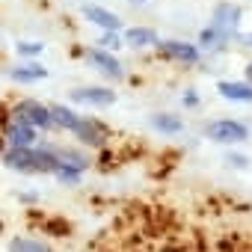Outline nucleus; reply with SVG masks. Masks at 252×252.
Instances as JSON below:
<instances>
[{
    "label": "nucleus",
    "instance_id": "nucleus-26",
    "mask_svg": "<svg viewBox=\"0 0 252 252\" xmlns=\"http://www.w3.org/2000/svg\"><path fill=\"white\" fill-rule=\"evenodd\" d=\"M128 3H134V6H146L149 0H128Z\"/></svg>",
    "mask_w": 252,
    "mask_h": 252
},
{
    "label": "nucleus",
    "instance_id": "nucleus-23",
    "mask_svg": "<svg viewBox=\"0 0 252 252\" xmlns=\"http://www.w3.org/2000/svg\"><path fill=\"white\" fill-rule=\"evenodd\" d=\"M181 101H184V107H196V104H199V95H196V89H187V92L181 95Z\"/></svg>",
    "mask_w": 252,
    "mask_h": 252
},
{
    "label": "nucleus",
    "instance_id": "nucleus-1",
    "mask_svg": "<svg viewBox=\"0 0 252 252\" xmlns=\"http://www.w3.org/2000/svg\"><path fill=\"white\" fill-rule=\"evenodd\" d=\"M3 163L9 169H18V172H30V175H54V169L60 166L54 149H6L3 155Z\"/></svg>",
    "mask_w": 252,
    "mask_h": 252
},
{
    "label": "nucleus",
    "instance_id": "nucleus-24",
    "mask_svg": "<svg viewBox=\"0 0 252 252\" xmlns=\"http://www.w3.org/2000/svg\"><path fill=\"white\" fill-rule=\"evenodd\" d=\"M18 199H21V202H36V193H21Z\"/></svg>",
    "mask_w": 252,
    "mask_h": 252
},
{
    "label": "nucleus",
    "instance_id": "nucleus-19",
    "mask_svg": "<svg viewBox=\"0 0 252 252\" xmlns=\"http://www.w3.org/2000/svg\"><path fill=\"white\" fill-rule=\"evenodd\" d=\"M54 178H57L60 184H65V187H77V184H80V178H83V172H80V169H74V166L60 163V166L54 169Z\"/></svg>",
    "mask_w": 252,
    "mask_h": 252
},
{
    "label": "nucleus",
    "instance_id": "nucleus-22",
    "mask_svg": "<svg viewBox=\"0 0 252 252\" xmlns=\"http://www.w3.org/2000/svg\"><path fill=\"white\" fill-rule=\"evenodd\" d=\"M225 163L234 166V169H246V166H249V158H246V155H237V152H228V155H225Z\"/></svg>",
    "mask_w": 252,
    "mask_h": 252
},
{
    "label": "nucleus",
    "instance_id": "nucleus-16",
    "mask_svg": "<svg viewBox=\"0 0 252 252\" xmlns=\"http://www.w3.org/2000/svg\"><path fill=\"white\" fill-rule=\"evenodd\" d=\"M51 116H54V128H63V131H74V125L80 122V116L65 104H51Z\"/></svg>",
    "mask_w": 252,
    "mask_h": 252
},
{
    "label": "nucleus",
    "instance_id": "nucleus-27",
    "mask_svg": "<svg viewBox=\"0 0 252 252\" xmlns=\"http://www.w3.org/2000/svg\"><path fill=\"white\" fill-rule=\"evenodd\" d=\"M6 152V140H3V134H0V155Z\"/></svg>",
    "mask_w": 252,
    "mask_h": 252
},
{
    "label": "nucleus",
    "instance_id": "nucleus-13",
    "mask_svg": "<svg viewBox=\"0 0 252 252\" xmlns=\"http://www.w3.org/2000/svg\"><path fill=\"white\" fill-rule=\"evenodd\" d=\"M149 122H152V128H155L158 134H169V137H175V134L184 131V122H181V116H175V113H155Z\"/></svg>",
    "mask_w": 252,
    "mask_h": 252
},
{
    "label": "nucleus",
    "instance_id": "nucleus-3",
    "mask_svg": "<svg viewBox=\"0 0 252 252\" xmlns=\"http://www.w3.org/2000/svg\"><path fill=\"white\" fill-rule=\"evenodd\" d=\"M205 137L220 143V146H234V143L249 140V128L240 119H217V122H211L205 128Z\"/></svg>",
    "mask_w": 252,
    "mask_h": 252
},
{
    "label": "nucleus",
    "instance_id": "nucleus-8",
    "mask_svg": "<svg viewBox=\"0 0 252 252\" xmlns=\"http://www.w3.org/2000/svg\"><path fill=\"white\" fill-rule=\"evenodd\" d=\"M86 63H89L95 71H101V74H107V77H113V80H122V77H125L122 63H119V60H116V54H110V51L89 48V51H86Z\"/></svg>",
    "mask_w": 252,
    "mask_h": 252
},
{
    "label": "nucleus",
    "instance_id": "nucleus-5",
    "mask_svg": "<svg viewBox=\"0 0 252 252\" xmlns=\"http://www.w3.org/2000/svg\"><path fill=\"white\" fill-rule=\"evenodd\" d=\"M71 104H83V107H110L116 104V92L110 86H77L68 92Z\"/></svg>",
    "mask_w": 252,
    "mask_h": 252
},
{
    "label": "nucleus",
    "instance_id": "nucleus-14",
    "mask_svg": "<svg viewBox=\"0 0 252 252\" xmlns=\"http://www.w3.org/2000/svg\"><path fill=\"white\" fill-rule=\"evenodd\" d=\"M9 77H12L15 83H39V80H45V77H48V68H45L42 63H27V65L12 68V71H9Z\"/></svg>",
    "mask_w": 252,
    "mask_h": 252
},
{
    "label": "nucleus",
    "instance_id": "nucleus-17",
    "mask_svg": "<svg viewBox=\"0 0 252 252\" xmlns=\"http://www.w3.org/2000/svg\"><path fill=\"white\" fill-rule=\"evenodd\" d=\"M228 39H231V36H225V33H220L217 27H211V24H208V27L199 33V42H196V48H199V51H220V48H222Z\"/></svg>",
    "mask_w": 252,
    "mask_h": 252
},
{
    "label": "nucleus",
    "instance_id": "nucleus-11",
    "mask_svg": "<svg viewBox=\"0 0 252 252\" xmlns=\"http://www.w3.org/2000/svg\"><path fill=\"white\" fill-rule=\"evenodd\" d=\"M217 92L225 101H237V104H252V86L246 80H220Z\"/></svg>",
    "mask_w": 252,
    "mask_h": 252
},
{
    "label": "nucleus",
    "instance_id": "nucleus-9",
    "mask_svg": "<svg viewBox=\"0 0 252 252\" xmlns=\"http://www.w3.org/2000/svg\"><path fill=\"white\" fill-rule=\"evenodd\" d=\"M83 18H86L89 24L101 27L104 33H119V30H122V18H119L116 12L104 9V6H95V3H86V6H83Z\"/></svg>",
    "mask_w": 252,
    "mask_h": 252
},
{
    "label": "nucleus",
    "instance_id": "nucleus-25",
    "mask_svg": "<svg viewBox=\"0 0 252 252\" xmlns=\"http://www.w3.org/2000/svg\"><path fill=\"white\" fill-rule=\"evenodd\" d=\"M246 83H249V86H252V63H249V65H246Z\"/></svg>",
    "mask_w": 252,
    "mask_h": 252
},
{
    "label": "nucleus",
    "instance_id": "nucleus-15",
    "mask_svg": "<svg viewBox=\"0 0 252 252\" xmlns=\"http://www.w3.org/2000/svg\"><path fill=\"white\" fill-rule=\"evenodd\" d=\"M54 155H57V160H60V163L74 166V169H80V172H86V169L92 166L89 155H86V152H77V149H54Z\"/></svg>",
    "mask_w": 252,
    "mask_h": 252
},
{
    "label": "nucleus",
    "instance_id": "nucleus-18",
    "mask_svg": "<svg viewBox=\"0 0 252 252\" xmlns=\"http://www.w3.org/2000/svg\"><path fill=\"white\" fill-rule=\"evenodd\" d=\"M9 252H51V246L42 240H33V237H12Z\"/></svg>",
    "mask_w": 252,
    "mask_h": 252
},
{
    "label": "nucleus",
    "instance_id": "nucleus-20",
    "mask_svg": "<svg viewBox=\"0 0 252 252\" xmlns=\"http://www.w3.org/2000/svg\"><path fill=\"white\" fill-rule=\"evenodd\" d=\"M42 51H45V45L36 42V39H27V42H18V45H15V54H18V57H27V60L42 57Z\"/></svg>",
    "mask_w": 252,
    "mask_h": 252
},
{
    "label": "nucleus",
    "instance_id": "nucleus-10",
    "mask_svg": "<svg viewBox=\"0 0 252 252\" xmlns=\"http://www.w3.org/2000/svg\"><path fill=\"white\" fill-rule=\"evenodd\" d=\"M237 21H240V6H234V3H217V6H214L211 27H217L220 33L231 36V33L237 30Z\"/></svg>",
    "mask_w": 252,
    "mask_h": 252
},
{
    "label": "nucleus",
    "instance_id": "nucleus-28",
    "mask_svg": "<svg viewBox=\"0 0 252 252\" xmlns=\"http://www.w3.org/2000/svg\"><path fill=\"white\" fill-rule=\"evenodd\" d=\"M243 42H246V45H252V33H246V36H243Z\"/></svg>",
    "mask_w": 252,
    "mask_h": 252
},
{
    "label": "nucleus",
    "instance_id": "nucleus-21",
    "mask_svg": "<svg viewBox=\"0 0 252 252\" xmlns=\"http://www.w3.org/2000/svg\"><path fill=\"white\" fill-rule=\"evenodd\" d=\"M122 45H125V42H122L119 33H101V39H98V48H101V51H110V54H116Z\"/></svg>",
    "mask_w": 252,
    "mask_h": 252
},
{
    "label": "nucleus",
    "instance_id": "nucleus-2",
    "mask_svg": "<svg viewBox=\"0 0 252 252\" xmlns=\"http://www.w3.org/2000/svg\"><path fill=\"white\" fill-rule=\"evenodd\" d=\"M9 116H12L15 122L30 125V128H36V131H51V128H54L51 107L42 104V101H36V98H21L18 104H12Z\"/></svg>",
    "mask_w": 252,
    "mask_h": 252
},
{
    "label": "nucleus",
    "instance_id": "nucleus-12",
    "mask_svg": "<svg viewBox=\"0 0 252 252\" xmlns=\"http://www.w3.org/2000/svg\"><path fill=\"white\" fill-rule=\"evenodd\" d=\"M122 42L128 45V48H137V51L158 48V33L152 27H128V30H125V36H122Z\"/></svg>",
    "mask_w": 252,
    "mask_h": 252
},
{
    "label": "nucleus",
    "instance_id": "nucleus-4",
    "mask_svg": "<svg viewBox=\"0 0 252 252\" xmlns=\"http://www.w3.org/2000/svg\"><path fill=\"white\" fill-rule=\"evenodd\" d=\"M158 54L172 60V63H184V65H196L202 60V51L190 42H181V39H169V42H158Z\"/></svg>",
    "mask_w": 252,
    "mask_h": 252
},
{
    "label": "nucleus",
    "instance_id": "nucleus-7",
    "mask_svg": "<svg viewBox=\"0 0 252 252\" xmlns=\"http://www.w3.org/2000/svg\"><path fill=\"white\" fill-rule=\"evenodd\" d=\"M0 134H3V140H6L9 149H33L36 140H39L36 128H30V125H24V122H15V119H9V125Z\"/></svg>",
    "mask_w": 252,
    "mask_h": 252
},
{
    "label": "nucleus",
    "instance_id": "nucleus-6",
    "mask_svg": "<svg viewBox=\"0 0 252 252\" xmlns=\"http://www.w3.org/2000/svg\"><path fill=\"white\" fill-rule=\"evenodd\" d=\"M83 146H92V149H101L107 140H110V131L104 128V125L92 116H80V122L74 125V131H71Z\"/></svg>",
    "mask_w": 252,
    "mask_h": 252
}]
</instances>
